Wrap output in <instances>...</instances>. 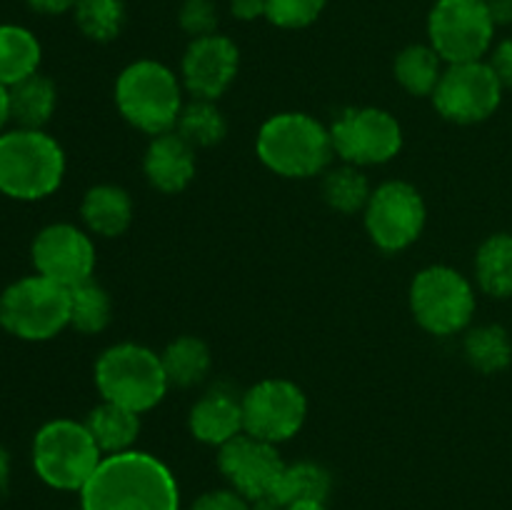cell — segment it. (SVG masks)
Wrapping results in <instances>:
<instances>
[{"label":"cell","instance_id":"obj_1","mask_svg":"<svg viewBox=\"0 0 512 510\" xmlns=\"http://www.w3.org/2000/svg\"><path fill=\"white\" fill-rule=\"evenodd\" d=\"M83 510H180L173 470L143 450L105 455L80 490Z\"/></svg>","mask_w":512,"mask_h":510},{"label":"cell","instance_id":"obj_2","mask_svg":"<svg viewBox=\"0 0 512 510\" xmlns=\"http://www.w3.org/2000/svg\"><path fill=\"white\" fill-rule=\"evenodd\" d=\"M255 153L270 173L288 180H308L328 170L335 150L328 125L310 113L288 110L270 115L260 125Z\"/></svg>","mask_w":512,"mask_h":510},{"label":"cell","instance_id":"obj_3","mask_svg":"<svg viewBox=\"0 0 512 510\" xmlns=\"http://www.w3.org/2000/svg\"><path fill=\"white\" fill-rule=\"evenodd\" d=\"M183 80L160 60H135L120 70L115 80V105L128 125L155 135L175 130L183 110Z\"/></svg>","mask_w":512,"mask_h":510},{"label":"cell","instance_id":"obj_4","mask_svg":"<svg viewBox=\"0 0 512 510\" xmlns=\"http://www.w3.org/2000/svg\"><path fill=\"white\" fill-rule=\"evenodd\" d=\"M65 153L45 130L13 128L0 133V193L35 203L60 188Z\"/></svg>","mask_w":512,"mask_h":510},{"label":"cell","instance_id":"obj_5","mask_svg":"<svg viewBox=\"0 0 512 510\" xmlns=\"http://www.w3.org/2000/svg\"><path fill=\"white\" fill-rule=\"evenodd\" d=\"M95 388L108 403L148 413L163 403L170 383L160 353L143 343H115L95 360Z\"/></svg>","mask_w":512,"mask_h":510},{"label":"cell","instance_id":"obj_6","mask_svg":"<svg viewBox=\"0 0 512 510\" xmlns=\"http://www.w3.org/2000/svg\"><path fill=\"white\" fill-rule=\"evenodd\" d=\"M30 455L35 475L45 485L65 493H80L105 458L85 423L70 418H55L40 425Z\"/></svg>","mask_w":512,"mask_h":510},{"label":"cell","instance_id":"obj_7","mask_svg":"<svg viewBox=\"0 0 512 510\" xmlns=\"http://www.w3.org/2000/svg\"><path fill=\"white\" fill-rule=\"evenodd\" d=\"M410 313L430 335L450 338L465 333L473 323L478 295L468 275L450 265H428L418 270L408 290Z\"/></svg>","mask_w":512,"mask_h":510},{"label":"cell","instance_id":"obj_8","mask_svg":"<svg viewBox=\"0 0 512 510\" xmlns=\"http://www.w3.org/2000/svg\"><path fill=\"white\" fill-rule=\"evenodd\" d=\"M0 325L28 343H43L70 328V290L43 275H25L0 295Z\"/></svg>","mask_w":512,"mask_h":510},{"label":"cell","instance_id":"obj_9","mask_svg":"<svg viewBox=\"0 0 512 510\" xmlns=\"http://www.w3.org/2000/svg\"><path fill=\"white\" fill-rule=\"evenodd\" d=\"M333 150L343 163L373 168L395 160L403 150V125L390 110L375 105L348 108L330 125Z\"/></svg>","mask_w":512,"mask_h":510},{"label":"cell","instance_id":"obj_10","mask_svg":"<svg viewBox=\"0 0 512 510\" xmlns=\"http://www.w3.org/2000/svg\"><path fill=\"white\" fill-rule=\"evenodd\" d=\"M495 28L485 0H438L428 15V43L445 65L470 63L490 53Z\"/></svg>","mask_w":512,"mask_h":510},{"label":"cell","instance_id":"obj_11","mask_svg":"<svg viewBox=\"0 0 512 510\" xmlns=\"http://www.w3.org/2000/svg\"><path fill=\"white\" fill-rule=\"evenodd\" d=\"M365 233L383 253H400L418 243L428 220V208L413 183L385 180L370 193L363 210Z\"/></svg>","mask_w":512,"mask_h":510},{"label":"cell","instance_id":"obj_12","mask_svg":"<svg viewBox=\"0 0 512 510\" xmlns=\"http://www.w3.org/2000/svg\"><path fill=\"white\" fill-rule=\"evenodd\" d=\"M503 90L490 60H470L448 65L430 100L448 123L478 125L495 115L503 103Z\"/></svg>","mask_w":512,"mask_h":510},{"label":"cell","instance_id":"obj_13","mask_svg":"<svg viewBox=\"0 0 512 510\" xmlns=\"http://www.w3.org/2000/svg\"><path fill=\"white\" fill-rule=\"evenodd\" d=\"M243 428L253 438L280 445L295 438L308 418V398L303 388L288 378H265L245 390Z\"/></svg>","mask_w":512,"mask_h":510},{"label":"cell","instance_id":"obj_14","mask_svg":"<svg viewBox=\"0 0 512 510\" xmlns=\"http://www.w3.org/2000/svg\"><path fill=\"white\" fill-rule=\"evenodd\" d=\"M30 258L35 273L68 290L93 278L98 263L93 235L73 223H50L38 230Z\"/></svg>","mask_w":512,"mask_h":510},{"label":"cell","instance_id":"obj_15","mask_svg":"<svg viewBox=\"0 0 512 510\" xmlns=\"http://www.w3.org/2000/svg\"><path fill=\"white\" fill-rule=\"evenodd\" d=\"M218 468L233 490H238L250 503L270 495L278 485L285 460L278 445L265 443L248 433H240L223 448H218Z\"/></svg>","mask_w":512,"mask_h":510},{"label":"cell","instance_id":"obj_16","mask_svg":"<svg viewBox=\"0 0 512 510\" xmlns=\"http://www.w3.org/2000/svg\"><path fill=\"white\" fill-rule=\"evenodd\" d=\"M240 70V50L228 35H205L190 40L180 60V80L185 93L198 100L223 98Z\"/></svg>","mask_w":512,"mask_h":510},{"label":"cell","instance_id":"obj_17","mask_svg":"<svg viewBox=\"0 0 512 510\" xmlns=\"http://www.w3.org/2000/svg\"><path fill=\"white\" fill-rule=\"evenodd\" d=\"M198 173L195 148L175 130L150 138L143 155V175L158 193H183Z\"/></svg>","mask_w":512,"mask_h":510},{"label":"cell","instance_id":"obj_18","mask_svg":"<svg viewBox=\"0 0 512 510\" xmlns=\"http://www.w3.org/2000/svg\"><path fill=\"white\" fill-rule=\"evenodd\" d=\"M188 430L198 443L223 448L243 428V398L230 393L228 388H213L193 403L188 413Z\"/></svg>","mask_w":512,"mask_h":510},{"label":"cell","instance_id":"obj_19","mask_svg":"<svg viewBox=\"0 0 512 510\" xmlns=\"http://www.w3.org/2000/svg\"><path fill=\"white\" fill-rule=\"evenodd\" d=\"M80 220L95 238H118L133 223V198L120 185H93L80 203Z\"/></svg>","mask_w":512,"mask_h":510},{"label":"cell","instance_id":"obj_20","mask_svg":"<svg viewBox=\"0 0 512 510\" xmlns=\"http://www.w3.org/2000/svg\"><path fill=\"white\" fill-rule=\"evenodd\" d=\"M85 428L90 430V435H93L103 455L128 453V450H135L133 445L138 443L140 413H133V410L123 408V405L103 400V403L95 405L88 413Z\"/></svg>","mask_w":512,"mask_h":510},{"label":"cell","instance_id":"obj_21","mask_svg":"<svg viewBox=\"0 0 512 510\" xmlns=\"http://www.w3.org/2000/svg\"><path fill=\"white\" fill-rule=\"evenodd\" d=\"M58 105V88L48 75H30L10 88V120L18 128L43 130Z\"/></svg>","mask_w":512,"mask_h":510},{"label":"cell","instance_id":"obj_22","mask_svg":"<svg viewBox=\"0 0 512 510\" xmlns=\"http://www.w3.org/2000/svg\"><path fill=\"white\" fill-rule=\"evenodd\" d=\"M445 60L430 43H413L395 55L393 75L405 93L415 98H430L445 73Z\"/></svg>","mask_w":512,"mask_h":510},{"label":"cell","instance_id":"obj_23","mask_svg":"<svg viewBox=\"0 0 512 510\" xmlns=\"http://www.w3.org/2000/svg\"><path fill=\"white\" fill-rule=\"evenodd\" d=\"M160 360H163L170 388H195L208 378L210 368H213L208 343L200 340L198 335H178L175 340H170L160 353Z\"/></svg>","mask_w":512,"mask_h":510},{"label":"cell","instance_id":"obj_24","mask_svg":"<svg viewBox=\"0 0 512 510\" xmlns=\"http://www.w3.org/2000/svg\"><path fill=\"white\" fill-rule=\"evenodd\" d=\"M330 490H333V475L325 465L313 463V460H298V463H285L273 498L283 508L295 503H325Z\"/></svg>","mask_w":512,"mask_h":510},{"label":"cell","instance_id":"obj_25","mask_svg":"<svg viewBox=\"0 0 512 510\" xmlns=\"http://www.w3.org/2000/svg\"><path fill=\"white\" fill-rule=\"evenodd\" d=\"M475 283L485 295H512V233H495L480 243L475 253Z\"/></svg>","mask_w":512,"mask_h":510},{"label":"cell","instance_id":"obj_26","mask_svg":"<svg viewBox=\"0 0 512 510\" xmlns=\"http://www.w3.org/2000/svg\"><path fill=\"white\" fill-rule=\"evenodd\" d=\"M40 50L38 38L23 25H0V85L13 88L20 80L38 73Z\"/></svg>","mask_w":512,"mask_h":510},{"label":"cell","instance_id":"obj_27","mask_svg":"<svg viewBox=\"0 0 512 510\" xmlns=\"http://www.w3.org/2000/svg\"><path fill=\"white\" fill-rule=\"evenodd\" d=\"M320 193H323V200L328 203V208H333L335 213L355 215L363 213L373 188H370V180L363 168L343 163L338 168L325 170Z\"/></svg>","mask_w":512,"mask_h":510},{"label":"cell","instance_id":"obj_28","mask_svg":"<svg viewBox=\"0 0 512 510\" xmlns=\"http://www.w3.org/2000/svg\"><path fill=\"white\" fill-rule=\"evenodd\" d=\"M463 353L478 373L495 375L512 363V340L503 325H478L465 333Z\"/></svg>","mask_w":512,"mask_h":510},{"label":"cell","instance_id":"obj_29","mask_svg":"<svg viewBox=\"0 0 512 510\" xmlns=\"http://www.w3.org/2000/svg\"><path fill=\"white\" fill-rule=\"evenodd\" d=\"M175 133L188 140L195 150L213 148V145L223 143L228 135V120H225L223 110L215 105V100L193 98L180 110Z\"/></svg>","mask_w":512,"mask_h":510},{"label":"cell","instance_id":"obj_30","mask_svg":"<svg viewBox=\"0 0 512 510\" xmlns=\"http://www.w3.org/2000/svg\"><path fill=\"white\" fill-rule=\"evenodd\" d=\"M113 320V298L93 278L70 288V328L83 335H98Z\"/></svg>","mask_w":512,"mask_h":510},{"label":"cell","instance_id":"obj_31","mask_svg":"<svg viewBox=\"0 0 512 510\" xmlns=\"http://www.w3.org/2000/svg\"><path fill=\"white\" fill-rule=\"evenodd\" d=\"M73 15L80 33L95 43H110L125 25L123 0H78Z\"/></svg>","mask_w":512,"mask_h":510},{"label":"cell","instance_id":"obj_32","mask_svg":"<svg viewBox=\"0 0 512 510\" xmlns=\"http://www.w3.org/2000/svg\"><path fill=\"white\" fill-rule=\"evenodd\" d=\"M328 0H265V18L283 30H300L313 25Z\"/></svg>","mask_w":512,"mask_h":510},{"label":"cell","instance_id":"obj_33","mask_svg":"<svg viewBox=\"0 0 512 510\" xmlns=\"http://www.w3.org/2000/svg\"><path fill=\"white\" fill-rule=\"evenodd\" d=\"M178 23L190 38H205L218 33V8L213 0H185L180 5Z\"/></svg>","mask_w":512,"mask_h":510},{"label":"cell","instance_id":"obj_34","mask_svg":"<svg viewBox=\"0 0 512 510\" xmlns=\"http://www.w3.org/2000/svg\"><path fill=\"white\" fill-rule=\"evenodd\" d=\"M188 510H253L250 500L233 488H215L198 495Z\"/></svg>","mask_w":512,"mask_h":510},{"label":"cell","instance_id":"obj_35","mask_svg":"<svg viewBox=\"0 0 512 510\" xmlns=\"http://www.w3.org/2000/svg\"><path fill=\"white\" fill-rule=\"evenodd\" d=\"M490 65L498 73L503 88L512 90V38L500 40L493 48V55H490Z\"/></svg>","mask_w":512,"mask_h":510},{"label":"cell","instance_id":"obj_36","mask_svg":"<svg viewBox=\"0 0 512 510\" xmlns=\"http://www.w3.org/2000/svg\"><path fill=\"white\" fill-rule=\"evenodd\" d=\"M230 13L245 23L265 18V0H230Z\"/></svg>","mask_w":512,"mask_h":510},{"label":"cell","instance_id":"obj_37","mask_svg":"<svg viewBox=\"0 0 512 510\" xmlns=\"http://www.w3.org/2000/svg\"><path fill=\"white\" fill-rule=\"evenodd\" d=\"M30 8L38 10V13L45 15H60V13H68L78 5V0H28Z\"/></svg>","mask_w":512,"mask_h":510},{"label":"cell","instance_id":"obj_38","mask_svg":"<svg viewBox=\"0 0 512 510\" xmlns=\"http://www.w3.org/2000/svg\"><path fill=\"white\" fill-rule=\"evenodd\" d=\"M495 25H512V0H485Z\"/></svg>","mask_w":512,"mask_h":510},{"label":"cell","instance_id":"obj_39","mask_svg":"<svg viewBox=\"0 0 512 510\" xmlns=\"http://www.w3.org/2000/svg\"><path fill=\"white\" fill-rule=\"evenodd\" d=\"M8 483H10V455L8 450L0 445V498H3L5 490H8Z\"/></svg>","mask_w":512,"mask_h":510},{"label":"cell","instance_id":"obj_40","mask_svg":"<svg viewBox=\"0 0 512 510\" xmlns=\"http://www.w3.org/2000/svg\"><path fill=\"white\" fill-rule=\"evenodd\" d=\"M10 120V88L0 85V133Z\"/></svg>","mask_w":512,"mask_h":510},{"label":"cell","instance_id":"obj_41","mask_svg":"<svg viewBox=\"0 0 512 510\" xmlns=\"http://www.w3.org/2000/svg\"><path fill=\"white\" fill-rule=\"evenodd\" d=\"M283 510H328V508H325V503H295Z\"/></svg>","mask_w":512,"mask_h":510}]
</instances>
